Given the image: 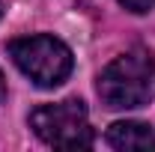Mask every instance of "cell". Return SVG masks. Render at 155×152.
<instances>
[{"mask_svg":"<svg viewBox=\"0 0 155 152\" xmlns=\"http://www.w3.org/2000/svg\"><path fill=\"white\" fill-rule=\"evenodd\" d=\"M155 95V60L146 51H125L98 75V98L110 111L143 107Z\"/></svg>","mask_w":155,"mask_h":152,"instance_id":"cell-1","label":"cell"},{"mask_svg":"<svg viewBox=\"0 0 155 152\" xmlns=\"http://www.w3.org/2000/svg\"><path fill=\"white\" fill-rule=\"evenodd\" d=\"M9 57L42 90H54L72 75V51L57 36H21L9 42Z\"/></svg>","mask_w":155,"mask_h":152,"instance_id":"cell-2","label":"cell"},{"mask_svg":"<svg viewBox=\"0 0 155 152\" xmlns=\"http://www.w3.org/2000/svg\"><path fill=\"white\" fill-rule=\"evenodd\" d=\"M30 128L39 140L57 149H87L93 146L90 114L81 98H66L54 104H39L30 114Z\"/></svg>","mask_w":155,"mask_h":152,"instance_id":"cell-3","label":"cell"},{"mask_svg":"<svg viewBox=\"0 0 155 152\" xmlns=\"http://www.w3.org/2000/svg\"><path fill=\"white\" fill-rule=\"evenodd\" d=\"M107 143L114 149H128V152H140V149H155V131L152 125L137 122V119H125V122H114L107 128Z\"/></svg>","mask_w":155,"mask_h":152,"instance_id":"cell-4","label":"cell"},{"mask_svg":"<svg viewBox=\"0 0 155 152\" xmlns=\"http://www.w3.org/2000/svg\"><path fill=\"white\" fill-rule=\"evenodd\" d=\"M119 3H122L128 12H137V15H140V12H149L155 6V0H119Z\"/></svg>","mask_w":155,"mask_h":152,"instance_id":"cell-5","label":"cell"},{"mask_svg":"<svg viewBox=\"0 0 155 152\" xmlns=\"http://www.w3.org/2000/svg\"><path fill=\"white\" fill-rule=\"evenodd\" d=\"M6 98V78H3V72H0V101Z\"/></svg>","mask_w":155,"mask_h":152,"instance_id":"cell-6","label":"cell"},{"mask_svg":"<svg viewBox=\"0 0 155 152\" xmlns=\"http://www.w3.org/2000/svg\"><path fill=\"white\" fill-rule=\"evenodd\" d=\"M0 12H3V6H0Z\"/></svg>","mask_w":155,"mask_h":152,"instance_id":"cell-7","label":"cell"}]
</instances>
